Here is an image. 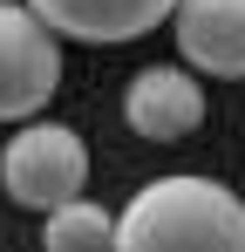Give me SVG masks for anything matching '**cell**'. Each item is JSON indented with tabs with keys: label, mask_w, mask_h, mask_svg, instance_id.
I'll return each mask as SVG.
<instances>
[{
	"label": "cell",
	"mask_w": 245,
	"mask_h": 252,
	"mask_svg": "<svg viewBox=\"0 0 245 252\" xmlns=\"http://www.w3.org/2000/svg\"><path fill=\"white\" fill-rule=\"evenodd\" d=\"M61 41H89V48H116V41H143L150 28H163V14L177 0H28Z\"/></svg>",
	"instance_id": "6"
},
{
	"label": "cell",
	"mask_w": 245,
	"mask_h": 252,
	"mask_svg": "<svg viewBox=\"0 0 245 252\" xmlns=\"http://www.w3.org/2000/svg\"><path fill=\"white\" fill-rule=\"evenodd\" d=\"M0 184L7 198L28 211H55L61 198H75L89 184V143L68 123H28L14 129V143L0 150Z\"/></svg>",
	"instance_id": "2"
},
{
	"label": "cell",
	"mask_w": 245,
	"mask_h": 252,
	"mask_svg": "<svg viewBox=\"0 0 245 252\" xmlns=\"http://www.w3.org/2000/svg\"><path fill=\"white\" fill-rule=\"evenodd\" d=\"M61 89V34L28 0H0V123H28Z\"/></svg>",
	"instance_id": "3"
},
{
	"label": "cell",
	"mask_w": 245,
	"mask_h": 252,
	"mask_svg": "<svg viewBox=\"0 0 245 252\" xmlns=\"http://www.w3.org/2000/svg\"><path fill=\"white\" fill-rule=\"evenodd\" d=\"M122 123L150 143H184L204 123V89L191 68H143L122 89Z\"/></svg>",
	"instance_id": "5"
},
{
	"label": "cell",
	"mask_w": 245,
	"mask_h": 252,
	"mask_svg": "<svg viewBox=\"0 0 245 252\" xmlns=\"http://www.w3.org/2000/svg\"><path fill=\"white\" fill-rule=\"evenodd\" d=\"M170 28H177V55L198 75L245 82V0H177Z\"/></svg>",
	"instance_id": "4"
},
{
	"label": "cell",
	"mask_w": 245,
	"mask_h": 252,
	"mask_svg": "<svg viewBox=\"0 0 245 252\" xmlns=\"http://www.w3.org/2000/svg\"><path fill=\"white\" fill-rule=\"evenodd\" d=\"M116 252H245V198L218 177H157L116 211Z\"/></svg>",
	"instance_id": "1"
},
{
	"label": "cell",
	"mask_w": 245,
	"mask_h": 252,
	"mask_svg": "<svg viewBox=\"0 0 245 252\" xmlns=\"http://www.w3.org/2000/svg\"><path fill=\"white\" fill-rule=\"evenodd\" d=\"M41 246H48V252H109V246H116V218L75 191V198H61V205L48 211Z\"/></svg>",
	"instance_id": "7"
}]
</instances>
